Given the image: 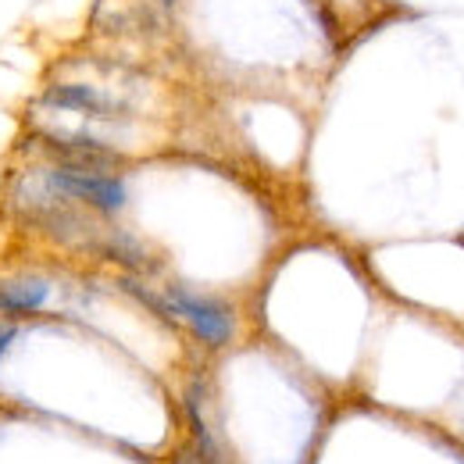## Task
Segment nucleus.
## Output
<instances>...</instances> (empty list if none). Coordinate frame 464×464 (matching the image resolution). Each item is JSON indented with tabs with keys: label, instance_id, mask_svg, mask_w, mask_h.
Returning <instances> with one entry per match:
<instances>
[{
	"label": "nucleus",
	"instance_id": "obj_1",
	"mask_svg": "<svg viewBox=\"0 0 464 464\" xmlns=\"http://www.w3.org/2000/svg\"><path fill=\"white\" fill-rule=\"evenodd\" d=\"M158 304H161V311L169 318L182 322L204 347L222 350L236 340V311L218 296H204V293L182 290V286H169Z\"/></svg>",
	"mask_w": 464,
	"mask_h": 464
},
{
	"label": "nucleus",
	"instance_id": "obj_2",
	"mask_svg": "<svg viewBox=\"0 0 464 464\" xmlns=\"http://www.w3.org/2000/svg\"><path fill=\"white\" fill-rule=\"evenodd\" d=\"M44 186L72 204H86L101 215H118L129 200L125 182L118 175L97 172V169H72V165H54L44 172Z\"/></svg>",
	"mask_w": 464,
	"mask_h": 464
},
{
	"label": "nucleus",
	"instance_id": "obj_3",
	"mask_svg": "<svg viewBox=\"0 0 464 464\" xmlns=\"http://www.w3.org/2000/svg\"><path fill=\"white\" fill-rule=\"evenodd\" d=\"M40 104L51 111H72V115H86L97 121H125L129 118V108L121 101L86 86V82H58L40 97Z\"/></svg>",
	"mask_w": 464,
	"mask_h": 464
},
{
	"label": "nucleus",
	"instance_id": "obj_4",
	"mask_svg": "<svg viewBox=\"0 0 464 464\" xmlns=\"http://www.w3.org/2000/svg\"><path fill=\"white\" fill-rule=\"evenodd\" d=\"M51 279L44 276H11L0 279V314L4 318H18V314H36L51 304Z\"/></svg>",
	"mask_w": 464,
	"mask_h": 464
},
{
	"label": "nucleus",
	"instance_id": "obj_5",
	"mask_svg": "<svg viewBox=\"0 0 464 464\" xmlns=\"http://www.w3.org/2000/svg\"><path fill=\"white\" fill-rule=\"evenodd\" d=\"M14 336H18V325L14 322H0V357H4V350L14 343Z\"/></svg>",
	"mask_w": 464,
	"mask_h": 464
},
{
	"label": "nucleus",
	"instance_id": "obj_6",
	"mask_svg": "<svg viewBox=\"0 0 464 464\" xmlns=\"http://www.w3.org/2000/svg\"><path fill=\"white\" fill-rule=\"evenodd\" d=\"M165 4H169V0H165Z\"/></svg>",
	"mask_w": 464,
	"mask_h": 464
}]
</instances>
